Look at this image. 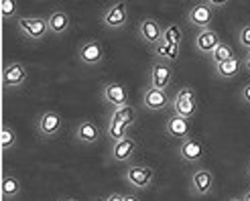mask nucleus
I'll return each mask as SVG.
<instances>
[{"instance_id": "nucleus-1", "label": "nucleus", "mask_w": 250, "mask_h": 201, "mask_svg": "<svg viewBox=\"0 0 250 201\" xmlns=\"http://www.w3.org/2000/svg\"><path fill=\"white\" fill-rule=\"evenodd\" d=\"M171 114L191 120L197 114V98L191 87H181L171 98Z\"/></svg>"}, {"instance_id": "nucleus-2", "label": "nucleus", "mask_w": 250, "mask_h": 201, "mask_svg": "<svg viewBox=\"0 0 250 201\" xmlns=\"http://www.w3.org/2000/svg\"><path fill=\"white\" fill-rule=\"evenodd\" d=\"M124 181L136 191H146L155 183V171L146 165H130L124 171Z\"/></svg>"}, {"instance_id": "nucleus-3", "label": "nucleus", "mask_w": 250, "mask_h": 201, "mask_svg": "<svg viewBox=\"0 0 250 201\" xmlns=\"http://www.w3.org/2000/svg\"><path fill=\"white\" fill-rule=\"evenodd\" d=\"M17 24L22 37H27L31 41H43L49 35V22L43 17H21Z\"/></svg>"}, {"instance_id": "nucleus-4", "label": "nucleus", "mask_w": 250, "mask_h": 201, "mask_svg": "<svg viewBox=\"0 0 250 201\" xmlns=\"http://www.w3.org/2000/svg\"><path fill=\"white\" fill-rule=\"evenodd\" d=\"M177 153H179L183 162L199 167V162H202L206 157V144L199 136H189V138H185V141H181Z\"/></svg>"}, {"instance_id": "nucleus-5", "label": "nucleus", "mask_w": 250, "mask_h": 201, "mask_svg": "<svg viewBox=\"0 0 250 201\" xmlns=\"http://www.w3.org/2000/svg\"><path fill=\"white\" fill-rule=\"evenodd\" d=\"M29 71L21 61H10L2 69V90L10 92V90H21V87L27 83Z\"/></svg>"}, {"instance_id": "nucleus-6", "label": "nucleus", "mask_w": 250, "mask_h": 201, "mask_svg": "<svg viewBox=\"0 0 250 201\" xmlns=\"http://www.w3.org/2000/svg\"><path fill=\"white\" fill-rule=\"evenodd\" d=\"M214 183H216L214 173L206 167H197L189 177V193L193 197H206L214 189Z\"/></svg>"}, {"instance_id": "nucleus-7", "label": "nucleus", "mask_w": 250, "mask_h": 201, "mask_svg": "<svg viewBox=\"0 0 250 201\" xmlns=\"http://www.w3.org/2000/svg\"><path fill=\"white\" fill-rule=\"evenodd\" d=\"M61 128H63V118H61V114L55 110L43 112L41 118L37 120V132H39V136L45 138V141L55 138L61 132Z\"/></svg>"}, {"instance_id": "nucleus-8", "label": "nucleus", "mask_w": 250, "mask_h": 201, "mask_svg": "<svg viewBox=\"0 0 250 201\" xmlns=\"http://www.w3.org/2000/svg\"><path fill=\"white\" fill-rule=\"evenodd\" d=\"M171 83H173V67L169 63H163V61L155 59L151 65V75H148V87L167 92Z\"/></svg>"}, {"instance_id": "nucleus-9", "label": "nucleus", "mask_w": 250, "mask_h": 201, "mask_svg": "<svg viewBox=\"0 0 250 201\" xmlns=\"http://www.w3.org/2000/svg\"><path fill=\"white\" fill-rule=\"evenodd\" d=\"M102 24L108 31H120V29H124L128 24V4L126 2L112 4L102 15Z\"/></svg>"}, {"instance_id": "nucleus-10", "label": "nucleus", "mask_w": 250, "mask_h": 201, "mask_svg": "<svg viewBox=\"0 0 250 201\" xmlns=\"http://www.w3.org/2000/svg\"><path fill=\"white\" fill-rule=\"evenodd\" d=\"M163 31H165V27L157 19H153V17L143 19L139 22V29H136V33H139V39L148 43L151 47H157L161 41H163Z\"/></svg>"}, {"instance_id": "nucleus-11", "label": "nucleus", "mask_w": 250, "mask_h": 201, "mask_svg": "<svg viewBox=\"0 0 250 201\" xmlns=\"http://www.w3.org/2000/svg\"><path fill=\"white\" fill-rule=\"evenodd\" d=\"M78 57L83 65H100L104 61V47L96 39H87L78 47Z\"/></svg>"}, {"instance_id": "nucleus-12", "label": "nucleus", "mask_w": 250, "mask_h": 201, "mask_svg": "<svg viewBox=\"0 0 250 201\" xmlns=\"http://www.w3.org/2000/svg\"><path fill=\"white\" fill-rule=\"evenodd\" d=\"M102 100L108 104V106H114L116 108H122V106H128V90L124 83H118V81H110L102 87Z\"/></svg>"}, {"instance_id": "nucleus-13", "label": "nucleus", "mask_w": 250, "mask_h": 201, "mask_svg": "<svg viewBox=\"0 0 250 201\" xmlns=\"http://www.w3.org/2000/svg\"><path fill=\"white\" fill-rule=\"evenodd\" d=\"M211 20H214V10H211L206 2H197V4H193L189 10H187V22L193 24L197 31L211 29L209 27Z\"/></svg>"}, {"instance_id": "nucleus-14", "label": "nucleus", "mask_w": 250, "mask_h": 201, "mask_svg": "<svg viewBox=\"0 0 250 201\" xmlns=\"http://www.w3.org/2000/svg\"><path fill=\"white\" fill-rule=\"evenodd\" d=\"M73 136H76V141L83 146H92L96 144L100 138H102V130H100V126L96 122L92 120H82L78 126H76V132H73Z\"/></svg>"}, {"instance_id": "nucleus-15", "label": "nucleus", "mask_w": 250, "mask_h": 201, "mask_svg": "<svg viewBox=\"0 0 250 201\" xmlns=\"http://www.w3.org/2000/svg\"><path fill=\"white\" fill-rule=\"evenodd\" d=\"M214 69V78L216 80H222V81H230L234 78H238V75L244 71V61L240 57H232L228 61H224V63H218V65H211Z\"/></svg>"}, {"instance_id": "nucleus-16", "label": "nucleus", "mask_w": 250, "mask_h": 201, "mask_svg": "<svg viewBox=\"0 0 250 201\" xmlns=\"http://www.w3.org/2000/svg\"><path fill=\"white\" fill-rule=\"evenodd\" d=\"M136 148H139V142H136V138H132V136L122 138L118 142H112V150H110L112 161L114 162H128L136 155Z\"/></svg>"}, {"instance_id": "nucleus-17", "label": "nucleus", "mask_w": 250, "mask_h": 201, "mask_svg": "<svg viewBox=\"0 0 250 201\" xmlns=\"http://www.w3.org/2000/svg\"><path fill=\"white\" fill-rule=\"evenodd\" d=\"M189 132H191V120L175 116V114H171L165 120V134L169 138H179V141H185V138L191 136Z\"/></svg>"}, {"instance_id": "nucleus-18", "label": "nucleus", "mask_w": 250, "mask_h": 201, "mask_svg": "<svg viewBox=\"0 0 250 201\" xmlns=\"http://www.w3.org/2000/svg\"><path fill=\"white\" fill-rule=\"evenodd\" d=\"M220 35L214 29H204V31H197L195 35V49L197 53H202L206 57H209L211 53L216 51V47L220 45Z\"/></svg>"}, {"instance_id": "nucleus-19", "label": "nucleus", "mask_w": 250, "mask_h": 201, "mask_svg": "<svg viewBox=\"0 0 250 201\" xmlns=\"http://www.w3.org/2000/svg\"><path fill=\"white\" fill-rule=\"evenodd\" d=\"M143 106L151 112H161L165 108H171V98L167 96V92L155 90V87H146L143 94Z\"/></svg>"}, {"instance_id": "nucleus-20", "label": "nucleus", "mask_w": 250, "mask_h": 201, "mask_svg": "<svg viewBox=\"0 0 250 201\" xmlns=\"http://www.w3.org/2000/svg\"><path fill=\"white\" fill-rule=\"evenodd\" d=\"M47 22H49V33H53V35H63L71 27V19L67 15V10H63V8H55L51 15L47 17Z\"/></svg>"}, {"instance_id": "nucleus-21", "label": "nucleus", "mask_w": 250, "mask_h": 201, "mask_svg": "<svg viewBox=\"0 0 250 201\" xmlns=\"http://www.w3.org/2000/svg\"><path fill=\"white\" fill-rule=\"evenodd\" d=\"M153 53L157 57V61H163V63H173L177 61L179 53H181V45H169L165 41H161L157 47H153Z\"/></svg>"}, {"instance_id": "nucleus-22", "label": "nucleus", "mask_w": 250, "mask_h": 201, "mask_svg": "<svg viewBox=\"0 0 250 201\" xmlns=\"http://www.w3.org/2000/svg\"><path fill=\"white\" fill-rule=\"evenodd\" d=\"M22 191V187H21V181L15 177V175H4L2 177V183H0V193H2V199L10 201V199H17Z\"/></svg>"}, {"instance_id": "nucleus-23", "label": "nucleus", "mask_w": 250, "mask_h": 201, "mask_svg": "<svg viewBox=\"0 0 250 201\" xmlns=\"http://www.w3.org/2000/svg\"><path fill=\"white\" fill-rule=\"evenodd\" d=\"M134 120H136V108L134 106H122V108H116L114 112L110 114V120L108 122H118V124H128L132 128L134 126Z\"/></svg>"}, {"instance_id": "nucleus-24", "label": "nucleus", "mask_w": 250, "mask_h": 201, "mask_svg": "<svg viewBox=\"0 0 250 201\" xmlns=\"http://www.w3.org/2000/svg\"><path fill=\"white\" fill-rule=\"evenodd\" d=\"M19 142V136L15 132V128L10 126V124H2V128H0V148H2V153H8L17 146Z\"/></svg>"}, {"instance_id": "nucleus-25", "label": "nucleus", "mask_w": 250, "mask_h": 201, "mask_svg": "<svg viewBox=\"0 0 250 201\" xmlns=\"http://www.w3.org/2000/svg\"><path fill=\"white\" fill-rule=\"evenodd\" d=\"M234 57V49L230 43L226 41H222L218 47H216V51L209 55V61H211V65H218V63H224V61H228Z\"/></svg>"}, {"instance_id": "nucleus-26", "label": "nucleus", "mask_w": 250, "mask_h": 201, "mask_svg": "<svg viewBox=\"0 0 250 201\" xmlns=\"http://www.w3.org/2000/svg\"><path fill=\"white\" fill-rule=\"evenodd\" d=\"M128 130L130 126L128 124H118V122H108V128H106V134L112 138V142H118L122 138L128 136Z\"/></svg>"}, {"instance_id": "nucleus-27", "label": "nucleus", "mask_w": 250, "mask_h": 201, "mask_svg": "<svg viewBox=\"0 0 250 201\" xmlns=\"http://www.w3.org/2000/svg\"><path fill=\"white\" fill-rule=\"evenodd\" d=\"M163 41L169 45H181L183 41V31L179 24H167L165 31H163Z\"/></svg>"}, {"instance_id": "nucleus-28", "label": "nucleus", "mask_w": 250, "mask_h": 201, "mask_svg": "<svg viewBox=\"0 0 250 201\" xmlns=\"http://www.w3.org/2000/svg\"><path fill=\"white\" fill-rule=\"evenodd\" d=\"M17 15H19V8H17L15 0H2V2H0V17L4 20L17 19Z\"/></svg>"}, {"instance_id": "nucleus-29", "label": "nucleus", "mask_w": 250, "mask_h": 201, "mask_svg": "<svg viewBox=\"0 0 250 201\" xmlns=\"http://www.w3.org/2000/svg\"><path fill=\"white\" fill-rule=\"evenodd\" d=\"M238 43H240L242 49L250 51V22H246L244 27H240V31H238Z\"/></svg>"}, {"instance_id": "nucleus-30", "label": "nucleus", "mask_w": 250, "mask_h": 201, "mask_svg": "<svg viewBox=\"0 0 250 201\" xmlns=\"http://www.w3.org/2000/svg\"><path fill=\"white\" fill-rule=\"evenodd\" d=\"M238 98H240V102H242L244 106H248V108H250V81L242 85V90L238 92Z\"/></svg>"}, {"instance_id": "nucleus-31", "label": "nucleus", "mask_w": 250, "mask_h": 201, "mask_svg": "<svg viewBox=\"0 0 250 201\" xmlns=\"http://www.w3.org/2000/svg\"><path fill=\"white\" fill-rule=\"evenodd\" d=\"M206 4L211 8V10H222L228 6V0H206Z\"/></svg>"}, {"instance_id": "nucleus-32", "label": "nucleus", "mask_w": 250, "mask_h": 201, "mask_svg": "<svg viewBox=\"0 0 250 201\" xmlns=\"http://www.w3.org/2000/svg\"><path fill=\"white\" fill-rule=\"evenodd\" d=\"M102 201H124V195H122V193H110V195L104 197Z\"/></svg>"}, {"instance_id": "nucleus-33", "label": "nucleus", "mask_w": 250, "mask_h": 201, "mask_svg": "<svg viewBox=\"0 0 250 201\" xmlns=\"http://www.w3.org/2000/svg\"><path fill=\"white\" fill-rule=\"evenodd\" d=\"M242 61H244V71L250 73V51H246V57Z\"/></svg>"}, {"instance_id": "nucleus-34", "label": "nucleus", "mask_w": 250, "mask_h": 201, "mask_svg": "<svg viewBox=\"0 0 250 201\" xmlns=\"http://www.w3.org/2000/svg\"><path fill=\"white\" fill-rule=\"evenodd\" d=\"M124 201H141V197L134 193H128V195H124Z\"/></svg>"}, {"instance_id": "nucleus-35", "label": "nucleus", "mask_w": 250, "mask_h": 201, "mask_svg": "<svg viewBox=\"0 0 250 201\" xmlns=\"http://www.w3.org/2000/svg\"><path fill=\"white\" fill-rule=\"evenodd\" d=\"M242 199H244V201H250V187H248V189H246V193L242 195Z\"/></svg>"}, {"instance_id": "nucleus-36", "label": "nucleus", "mask_w": 250, "mask_h": 201, "mask_svg": "<svg viewBox=\"0 0 250 201\" xmlns=\"http://www.w3.org/2000/svg\"><path fill=\"white\" fill-rule=\"evenodd\" d=\"M59 201H78V199H73V197H63V199H59Z\"/></svg>"}, {"instance_id": "nucleus-37", "label": "nucleus", "mask_w": 250, "mask_h": 201, "mask_svg": "<svg viewBox=\"0 0 250 201\" xmlns=\"http://www.w3.org/2000/svg\"><path fill=\"white\" fill-rule=\"evenodd\" d=\"M228 201H244L242 197H232V199H228Z\"/></svg>"}, {"instance_id": "nucleus-38", "label": "nucleus", "mask_w": 250, "mask_h": 201, "mask_svg": "<svg viewBox=\"0 0 250 201\" xmlns=\"http://www.w3.org/2000/svg\"><path fill=\"white\" fill-rule=\"evenodd\" d=\"M248 175H250V167H248Z\"/></svg>"}]
</instances>
